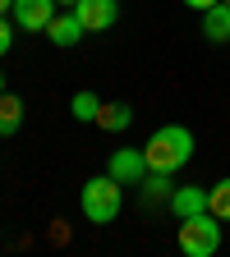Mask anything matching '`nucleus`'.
<instances>
[{
  "label": "nucleus",
  "instance_id": "nucleus-6",
  "mask_svg": "<svg viewBox=\"0 0 230 257\" xmlns=\"http://www.w3.org/2000/svg\"><path fill=\"white\" fill-rule=\"evenodd\" d=\"M10 14L23 32H46V23L55 19V0H14Z\"/></svg>",
  "mask_w": 230,
  "mask_h": 257
},
{
  "label": "nucleus",
  "instance_id": "nucleus-16",
  "mask_svg": "<svg viewBox=\"0 0 230 257\" xmlns=\"http://www.w3.org/2000/svg\"><path fill=\"white\" fill-rule=\"evenodd\" d=\"M184 5H189V10H198V14H203V10H212V5H216V0H184Z\"/></svg>",
  "mask_w": 230,
  "mask_h": 257
},
{
  "label": "nucleus",
  "instance_id": "nucleus-17",
  "mask_svg": "<svg viewBox=\"0 0 230 257\" xmlns=\"http://www.w3.org/2000/svg\"><path fill=\"white\" fill-rule=\"evenodd\" d=\"M14 10V0H0V14H10Z\"/></svg>",
  "mask_w": 230,
  "mask_h": 257
},
{
  "label": "nucleus",
  "instance_id": "nucleus-13",
  "mask_svg": "<svg viewBox=\"0 0 230 257\" xmlns=\"http://www.w3.org/2000/svg\"><path fill=\"white\" fill-rule=\"evenodd\" d=\"M97 110H102V96H97V92H74V101H69V115L74 119H83V124H97Z\"/></svg>",
  "mask_w": 230,
  "mask_h": 257
},
{
  "label": "nucleus",
  "instance_id": "nucleus-5",
  "mask_svg": "<svg viewBox=\"0 0 230 257\" xmlns=\"http://www.w3.org/2000/svg\"><path fill=\"white\" fill-rule=\"evenodd\" d=\"M69 10L79 14V23L88 32H102V28H111L120 19V0H79V5H69Z\"/></svg>",
  "mask_w": 230,
  "mask_h": 257
},
{
  "label": "nucleus",
  "instance_id": "nucleus-1",
  "mask_svg": "<svg viewBox=\"0 0 230 257\" xmlns=\"http://www.w3.org/2000/svg\"><path fill=\"white\" fill-rule=\"evenodd\" d=\"M147 166L152 170H161V175H175V170H184L189 166V156H193V134L184 124H161L157 134L147 138Z\"/></svg>",
  "mask_w": 230,
  "mask_h": 257
},
{
  "label": "nucleus",
  "instance_id": "nucleus-7",
  "mask_svg": "<svg viewBox=\"0 0 230 257\" xmlns=\"http://www.w3.org/2000/svg\"><path fill=\"white\" fill-rule=\"evenodd\" d=\"M46 37L55 42V46H79L83 37H88V28L79 23V14L69 10V14H55L51 23H46Z\"/></svg>",
  "mask_w": 230,
  "mask_h": 257
},
{
  "label": "nucleus",
  "instance_id": "nucleus-14",
  "mask_svg": "<svg viewBox=\"0 0 230 257\" xmlns=\"http://www.w3.org/2000/svg\"><path fill=\"white\" fill-rule=\"evenodd\" d=\"M143 188H147V202H161V198H166L171 202V175H161V170H147V179H143Z\"/></svg>",
  "mask_w": 230,
  "mask_h": 257
},
{
  "label": "nucleus",
  "instance_id": "nucleus-15",
  "mask_svg": "<svg viewBox=\"0 0 230 257\" xmlns=\"http://www.w3.org/2000/svg\"><path fill=\"white\" fill-rule=\"evenodd\" d=\"M10 46H14V19H10V14H0V55H5Z\"/></svg>",
  "mask_w": 230,
  "mask_h": 257
},
{
  "label": "nucleus",
  "instance_id": "nucleus-9",
  "mask_svg": "<svg viewBox=\"0 0 230 257\" xmlns=\"http://www.w3.org/2000/svg\"><path fill=\"white\" fill-rule=\"evenodd\" d=\"M129 124H134V106H129V101H102V110H97V128L124 134Z\"/></svg>",
  "mask_w": 230,
  "mask_h": 257
},
{
  "label": "nucleus",
  "instance_id": "nucleus-18",
  "mask_svg": "<svg viewBox=\"0 0 230 257\" xmlns=\"http://www.w3.org/2000/svg\"><path fill=\"white\" fill-rule=\"evenodd\" d=\"M55 5H79V0H55Z\"/></svg>",
  "mask_w": 230,
  "mask_h": 257
},
{
  "label": "nucleus",
  "instance_id": "nucleus-10",
  "mask_svg": "<svg viewBox=\"0 0 230 257\" xmlns=\"http://www.w3.org/2000/svg\"><path fill=\"white\" fill-rule=\"evenodd\" d=\"M203 37L207 42H230V5H225V0H216V5L212 10H203Z\"/></svg>",
  "mask_w": 230,
  "mask_h": 257
},
{
  "label": "nucleus",
  "instance_id": "nucleus-4",
  "mask_svg": "<svg viewBox=\"0 0 230 257\" xmlns=\"http://www.w3.org/2000/svg\"><path fill=\"white\" fill-rule=\"evenodd\" d=\"M147 152L143 147H115L111 152V161H106V175H115L124 188H134V184H143L147 179Z\"/></svg>",
  "mask_w": 230,
  "mask_h": 257
},
{
  "label": "nucleus",
  "instance_id": "nucleus-2",
  "mask_svg": "<svg viewBox=\"0 0 230 257\" xmlns=\"http://www.w3.org/2000/svg\"><path fill=\"white\" fill-rule=\"evenodd\" d=\"M79 202H83V216L92 225H111L120 216V207H124V184L115 175H92L83 184V198Z\"/></svg>",
  "mask_w": 230,
  "mask_h": 257
},
{
  "label": "nucleus",
  "instance_id": "nucleus-11",
  "mask_svg": "<svg viewBox=\"0 0 230 257\" xmlns=\"http://www.w3.org/2000/svg\"><path fill=\"white\" fill-rule=\"evenodd\" d=\"M23 128V101L14 92H0V138H14Z\"/></svg>",
  "mask_w": 230,
  "mask_h": 257
},
{
  "label": "nucleus",
  "instance_id": "nucleus-19",
  "mask_svg": "<svg viewBox=\"0 0 230 257\" xmlns=\"http://www.w3.org/2000/svg\"><path fill=\"white\" fill-rule=\"evenodd\" d=\"M0 92H5V74H0Z\"/></svg>",
  "mask_w": 230,
  "mask_h": 257
},
{
  "label": "nucleus",
  "instance_id": "nucleus-3",
  "mask_svg": "<svg viewBox=\"0 0 230 257\" xmlns=\"http://www.w3.org/2000/svg\"><path fill=\"white\" fill-rule=\"evenodd\" d=\"M180 248L189 257H212L221 248V220L212 211H193L180 220Z\"/></svg>",
  "mask_w": 230,
  "mask_h": 257
},
{
  "label": "nucleus",
  "instance_id": "nucleus-12",
  "mask_svg": "<svg viewBox=\"0 0 230 257\" xmlns=\"http://www.w3.org/2000/svg\"><path fill=\"white\" fill-rule=\"evenodd\" d=\"M207 211H212L221 225H230V175L216 179V184L207 188Z\"/></svg>",
  "mask_w": 230,
  "mask_h": 257
},
{
  "label": "nucleus",
  "instance_id": "nucleus-8",
  "mask_svg": "<svg viewBox=\"0 0 230 257\" xmlns=\"http://www.w3.org/2000/svg\"><path fill=\"white\" fill-rule=\"evenodd\" d=\"M166 207L175 211V220H184V216H193V211H207V188H203V184H189V188H175Z\"/></svg>",
  "mask_w": 230,
  "mask_h": 257
},
{
  "label": "nucleus",
  "instance_id": "nucleus-20",
  "mask_svg": "<svg viewBox=\"0 0 230 257\" xmlns=\"http://www.w3.org/2000/svg\"><path fill=\"white\" fill-rule=\"evenodd\" d=\"M225 5H230V0H225Z\"/></svg>",
  "mask_w": 230,
  "mask_h": 257
}]
</instances>
